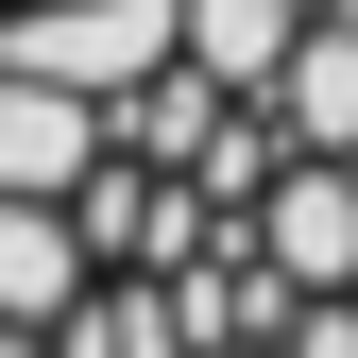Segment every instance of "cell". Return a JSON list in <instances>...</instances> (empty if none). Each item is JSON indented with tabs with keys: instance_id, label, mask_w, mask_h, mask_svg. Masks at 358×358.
I'll list each match as a JSON object with an SVG mask.
<instances>
[{
	"instance_id": "6da1fadb",
	"label": "cell",
	"mask_w": 358,
	"mask_h": 358,
	"mask_svg": "<svg viewBox=\"0 0 358 358\" xmlns=\"http://www.w3.org/2000/svg\"><path fill=\"white\" fill-rule=\"evenodd\" d=\"M0 69L85 85V103H137V85L188 69V0H17L0 17Z\"/></svg>"
}]
</instances>
